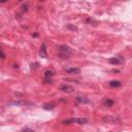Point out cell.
<instances>
[{"instance_id": "obj_1", "label": "cell", "mask_w": 132, "mask_h": 132, "mask_svg": "<svg viewBox=\"0 0 132 132\" xmlns=\"http://www.w3.org/2000/svg\"><path fill=\"white\" fill-rule=\"evenodd\" d=\"M57 50H58V57L61 58V59H63V60L69 59V57H70L71 54H72L71 49H70L68 45H65V44L58 45Z\"/></svg>"}, {"instance_id": "obj_2", "label": "cell", "mask_w": 132, "mask_h": 132, "mask_svg": "<svg viewBox=\"0 0 132 132\" xmlns=\"http://www.w3.org/2000/svg\"><path fill=\"white\" fill-rule=\"evenodd\" d=\"M88 122L86 118H70L67 120H64L62 123L65 125H69V124H79V125H84Z\"/></svg>"}, {"instance_id": "obj_3", "label": "cell", "mask_w": 132, "mask_h": 132, "mask_svg": "<svg viewBox=\"0 0 132 132\" xmlns=\"http://www.w3.org/2000/svg\"><path fill=\"white\" fill-rule=\"evenodd\" d=\"M53 77H54V71L46 70L43 74V82L45 84H53Z\"/></svg>"}, {"instance_id": "obj_4", "label": "cell", "mask_w": 132, "mask_h": 132, "mask_svg": "<svg viewBox=\"0 0 132 132\" xmlns=\"http://www.w3.org/2000/svg\"><path fill=\"white\" fill-rule=\"evenodd\" d=\"M108 62L111 64V65H121L125 62V59L124 57H121V56H117V57H112L108 60Z\"/></svg>"}, {"instance_id": "obj_5", "label": "cell", "mask_w": 132, "mask_h": 132, "mask_svg": "<svg viewBox=\"0 0 132 132\" xmlns=\"http://www.w3.org/2000/svg\"><path fill=\"white\" fill-rule=\"evenodd\" d=\"M65 71L69 74H80L82 70L79 67H67V68H65Z\"/></svg>"}, {"instance_id": "obj_6", "label": "cell", "mask_w": 132, "mask_h": 132, "mask_svg": "<svg viewBox=\"0 0 132 132\" xmlns=\"http://www.w3.org/2000/svg\"><path fill=\"white\" fill-rule=\"evenodd\" d=\"M39 56L43 59H46L48 58V53H46V44L43 42L40 46V50H39Z\"/></svg>"}, {"instance_id": "obj_7", "label": "cell", "mask_w": 132, "mask_h": 132, "mask_svg": "<svg viewBox=\"0 0 132 132\" xmlns=\"http://www.w3.org/2000/svg\"><path fill=\"white\" fill-rule=\"evenodd\" d=\"M76 101L77 103L79 104H88V103H91V100L86 98V97H83V96H78L76 97Z\"/></svg>"}, {"instance_id": "obj_8", "label": "cell", "mask_w": 132, "mask_h": 132, "mask_svg": "<svg viewBox=\"0 0 132 132\" xmlns=\"http://www.w3.org/2000/svg\"><path fill=\"white\" fill-rule=\"evenodd\" d=\"M60 90L63 91V92H66V93H72V92H74V88L72 86L65 85V84L60 87Z\"/></svg>"}, {"instance_id": "obj_9", "label": "cell", "mask_w": 132, "mask_h": 132, "mask_svg": "<svg viewBox=\"0 0 132 132\" xmlns=\"http://www.w3.org/2000/svg\"><path fill=\"white\" fill-rule=\"evenodd\" d=\"M103 104L105 106H107V107H110V106H112L115 104V100L111 99V98H104L103 99Z\"/></svg>"}, {"instance_id": "obj_10", "label": "cell", "mask_w": 132, "mask_h": 132, "mask_svg": "<svg viewBox=\"0 0 132 132\" xmlns=\"http://www.w3.org/2000/svg\"><path fill=\"white\" fill-rule=\"evenodd\" d=\"M42 107H43V109H45V110H53V109H55V107H56V105H55V103H50V102H48V103H44L43 105H42Z\"/></svg>"}, {"instance_id": "obj_11", "label": "cell", "mask_w": 132, "mask_h": 132, "mask_svg": "<svg viewBox=\"0 0 132 132\" xmlns=\"http://www.w3.org/2000/svg\"><path fill=\"white\" fill-rule=\"evenodd\" d=\"M8 104H10V105H17V106H21V105H26V104H30V103L26 102L25 100H22V101H13V102H10Z\"/></svg>"}, {"instance_id": "obj_12", "label": "cell", "mask_w": 132, "mask_h": 132, "mask_svg": "<svg viewBox=\"0 0 132 132\" xmlns=\"http://www.w3.org/2000/svg\"><path fill=\"white\" fill-rule=\"evenodd\" d=\"M108 85L110 87H112V88H118V87H121L122 86V83L120 81H110L108 83Z\"/></svg>"}, {"instance_id": "obj_13", "label": "cell", "mask_w": 132, "mask_h": 132, "mask_svg": "<svg viewBox=\"0 0 132 132\" xmlns=\"http://www.w3.org/2000/svg\"><path fill=\"white\" fill-rule=\"evenodd\" d=\"M66 28L68 30H71V31H78V28L72 24H66Z\"/></svg>"}, {"instance_id": "obj_14", "label": "cell", "mask_w": 132, "mask_h": 132, "mask_svg": "<svg viewBox=\"0 0 132 132\" xmlns=\"http://www.w3.org/2000/svg\"><path fill=\"white\" fill-rule=\"evenodd\" d=\"M0 59H1V60H4L5 59V54H4V52H3V50H2L1 46H0Z\"/></svg>"}, {"instance_id": "obj_15", "label": "cell", "mask_w": 132, "mask_h": 132, "mask_svg": "<svg viewBox=\"0 0 132 132\" xmlns=\"http://www.w3.org/2000/svg\"><path fill=\"white\" fill-rule=\"evenodd\" d=\"M21 132H34V130L31 129V128H29V127H25V128H23L21 130Z\"/></svg>"}, {"instance_id": "obj_16", "label": "cell", "mask_w": 132, "mask_h": 132, "mask_svg": "<svg viewBox=\"0 0 132 132\" xmlns=\"http://www.w3.org/2000/svg\"><path fill=\"white\" fill-rule=\"evenodd\" d=\"M87 23H94L95 25L97 24V22H96L94 19H91V18H88V19H87Z\"/></svg>"}, {"instance_id": "obj_17", "label": "cell", "mask_w": 132, "mask_h": 132, "mask_svg": "<svg viewBox=\"0 0 132 132\" xmlns=\"http://www.w3.org/2000/svg\"><path fill=\"white\" fill-rule=\"evenodd\" d=\"M22 8H23V10H22L23 12H28V5H27V4L23 5V7H22Z\"/></svg>"}, {"instance_id": "obj_18", "label": "cell", "mask_w": 132, "mask_h": 132, "mask_svg": "<svg viewBox=\"0 0 132 132\" xmlns=\"http://www.w3.org/2000/svg\"><path fill=\"white\" fill-rule=\"evenodd\" d=\"M32 36H33V37H38V36H39V33H38V32H34V33L32 34Z\"/></svg>"}]
</instances>
